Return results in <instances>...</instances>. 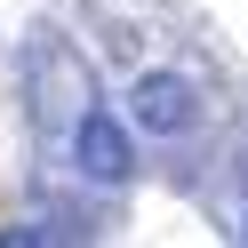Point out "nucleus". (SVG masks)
<instances>
[{
    "label": "nucleus",
    "instance_id": "f257e3e1",
    "mask_svg": "<svg viewBox=\"0 0 248 248\" xmlns=\"http://www.w3.org/2000/svg\"><path fill=\"white\" fill-rule=\"evenodd\" d=\"M24 96H32V120L48 136H72L80 112L96 104V80H88L80 48H64L56 32H32L24 40Z\"/></svg>",
    "mask_w": 248,
    "mask_h": 248
},
{
    "label": "nucleus",
    "instance_id": "f03ea898",
    "mask_svg": "<svg viewBox=\"0 0 248 248\" xmlns=\"http://www.w3.org/2000/svg\"><path fill=\"white\" fill-rule=\"evenodd\" d=\"M136 120L128 112H104V104H88L80 112V128L64 136V152H72V176L80 184H104V192H120V184L136 176Z\"/></svg>",
    "mask_w": 248,
    "mask_h": 248
},
{
    "label": "nucleus",
    "instance_id": "7ed1b4c3",
    "mask_svg": "<svg viewBox=\"0 0 248 248\" xmlns=\"http://www.w3.org/2000/svg\"><path fill=\"white\" fill-rule=\"evenodd\" d=\"M120 112L144 136H192L200 128V88L184 80V72H136L128 96H120Z\"/></svg>",
    "mask_w": 248,
    "mask_h": 248
},
{
    "label": "nucleus",
    "instance_id": "20e7f679",
    "mask_svg": "<svg viewBox=\"0 0 248 248\" xmlns=\"http://www.w3.org/2000/svg\"><path fill=\"white\" fill-rule=\"evenodd\" d=\"M232 240H248V216H240V224H232Z\"/></svg>",
    "mask_w": 248,
    "mask_h": 248
}]
</instances>
